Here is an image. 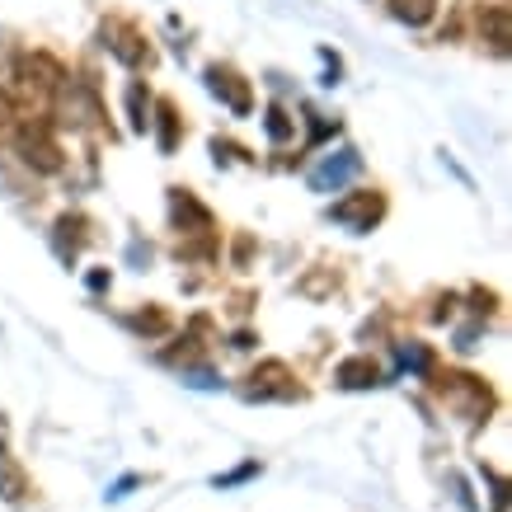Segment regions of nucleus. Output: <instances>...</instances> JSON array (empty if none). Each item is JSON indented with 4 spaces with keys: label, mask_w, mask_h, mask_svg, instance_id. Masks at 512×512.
Wrapping results in <instances>:
<instances>
[{
    "label": "nucleus",
    "mask_w": 512,
    "mask_h": 512,
    "mask_svg": "<svg viewBox=\"0 0 512 512\" xmlns=\"http://www.w3.org/2000/svg\"><path fill=\"white\" fill-rule=\"evenodd\" d=\"M15 151H19V160L29 165V170H38V174H57L62 170V146L52 141V132H47V123H24L15 132Z\"/></svg>",
    "instance_id": "obj_1"
},
{
    "label": "nucleus",
    "mask_w": 512,
    "mask_h": 512,
    "mask_svg": "<svg viewBox=\"0 0 512 512\" xmlns=\"http://www.w3.org/2000/svg\"><path fill=\"white\" fill-rule=\"evenodd\" d=\"M442 395H447L451 409L470 423H480L484 414H489V404H494V395H489V386H484L480 376H461V372L442 376Z\"/></svg>",
    "instance_id": "obj_2"
},
{
    "label": "nucleus",
    "mask_w": 512,
    "mask_h": 512,
    "mask_svg": "<svg viewBox=\"0 0 512 512\" xmlns=\"http://www.w3.org/2000/svg\"><path fill=\"white\" fill-rule=\"evenodd\" d=\"M62 80H66L62 66L52 62L47 52H33V57H24V62H19V90L29 94L38 109H47V104H52V94H57V85H62Z\"/></svg>",
    "instance_id": "obj_3"
},
{
    "label": "nucleus",
    "mask_w": 512,
    "mask_h": 512,
    "mask_svg": "<svg viewBox=\"0 0 512 512\" xmlns=\"http://www.w3.org/2000/svg\"><path fill=\"white\" fill-rule=\"evenodd\" d=\"M329 217L339 221V226H348V231H372L376 221L386 217V198L376 193V188H362V193H353V198H343L329 207Z\"/></svg>",
    "instance_id": "obj_4"
},
{
    "label": "nucleus",
    "mask_w": 512,
    "mask_h": 512,
    "mask_svg": "<svg viewBox=\"0 0 512 512\" xmlns=\"http://www.w3.org/2000/svg\"><path fill=\"white\" fill-rule=\"evenodd\" d=\"M357 170H362V156L343 146V151L325 156V160H320V165L311 170V188H315V193H339V188L348 184V179H353Z\"/></svg>",
    "instance_id": "obj_5"
},
{
    "label": "nucleus",
    "mask_w": 512,
    "mask_h": 512,
    "mask_svg": "<svg viewBox=\"0 0 512 512\" xmlns=\"http://www.w3.org/2000/svg\"><path fill=\"white\" fill-rule=\"evenodd\" d=\"M245 400H292L296 395V381L287 376V367L282 362H264L259 372L245 376Z\"/></svg>",
    "instance_id": "obj_6"
},
{
    "label": "nucleus",
    "mask_w": 512,
    "mask_h": 512,
    "mask_svg": "<svg viewBox=\"0 0 512 512\" xmlns=\"http://www.w3.org/2000/svg\"><path fill=\"white\" fill-rule=\"evenodd\" d=\"M57 94H62L66 123H76V127H94L99 118H104V109H99V99L90 94V85H80V80H62V85H57Z\"/></svg>",
    "instance_id": "obj_7"
},
{
    "label": "nucleus",
    "mask_w": 512,
    "mask_h": 512,
    "mask_svg": "<svg viewBox=\"0 0 512 512\" xmlns=\"http://www.w3.org/2000/svg\"><path fill=\"white\" fill-rule=\"evenodd\" d=\"M170 212H174V226H193V235H207L212 231V217H207V207H202L198 198H193V193H188V188H174L170 193Z\"/></svg>",
    "instance_id": "obj_8"
},
{
    "label": "nucleus",
    "mask_w": 512,
    "mask_h": 512,
    "mask_svg": "<svg viewBox=\"0 0 512 512\" xmlns=\"http://www.w3.org/2000/svg\"><path fill=\"white\" fill-rule=\"evenodd\" d=\"M207 85H212V94H217V99H226V104H231V113H249V104H254V99H249V85L235 76V71L212 66V71H207Z\"/></svg>",
    "instance_id": "obj_9"
},
{
    "label": "nucleus",
    "mask_w": 512,
    "mask_h": 512,
    "mask_svg": "<svg viewBox=\"0 0 512 512\" xmlns=\"http://www.w3.org/2000/svg\"><path fill=\"white\" fill-rule=\"evenodd\" d=\"M334 381H339L343 390H367V386H376V381H381V367H376L372 357H348V362H339Z\"/></svg>",
    "instance_id": "obj_10"
},
{
    "label": "nucleus",
    "mask_w": 512,
    "mask_h": 512,
    "mask_svg": "<svg viewBox=\"0 0 512 512\" xmlns=\"http://www.w3.org/2000/svg\"><path fill=\"white\" fill-rule=\"evenodd\" d=\"M104 38H109V47L123 57L127 66H146V62H151V47H137L141 38L132 29H123V24H109V29H104Z\"/></svg>",
    "instance_id": "obj_11"
},
{
    "label": "nucleus",
    "mask_w": 512,
    "mask_h": 512,
    "mask_svg": "<svg viewBox=\"0 0 512 512\" xmlns=\"http://www.w3.org/2000/svg\"><path fill=\"white\" fill-rule=\"evenodd\" d=\"M480 29H484V38H489V47H494L498 57L508 52V43H512V15H508V5H489L484 10V19H480Z\"/></svg>",
    "instance_id": "obj_12"
},
{
    "label": "nucleus",
    "mask_w": 512,
    "mask_h": 512,
    "mask_svg": "<svg viewBox=\"0 0 512 512\" xmlns=\"http://www.w3.org/2000/svg\"><path fill=\"white\" fill-rule=\"evenodd\" d=\"M390 15L409 24V29H423L437 15V0H390Z\"/></svg>",
    "instance_id": "obj_13"
},
{
    "label": "nucleus",
    "mask_w": 512,
    "mask_h": 512,
    "mask_svg": "<svg viewBox=\"0 0 512 512\" xmlns=\"http://www.w3.org/2000/svg\"><path fill=\"white\" fill-rule=\"evenodd\" d=\"M127 329H137L146 339H160L165 329H170V315L165 311H146V315H127Z\"/></svg>",
    "instance_id": "obj_14"
},
{
    "label": "nucleus",
    "mask_w": 512,
    "mask_h": 512,
    "mask_svg": "<svg viewBox=\"0 0 512 512\" xmlns=\"http://www.w3.org/2000/svg\"><path fill=\"white\" fill-rule=\"evenodd\" d=\"M0 494L10 498V503H15V498H24V475L10 466V451H5V447H0Z\"/></svg>",
    "instance_id": "obj_15"
},
{
    "label": "nucleus",
    "mask_w": 512,
    "mask_h": 512,
    "mask_svg": "<svg viewBox=\"0 0 512 512\" xmlns=\"http://www.w3.org/2000/svg\"><path fill=\"white\" fill-rule=\"evenodd\" d=\"M400 362L404 367H414V372H433V353H428V348H423V343H400Z\"/></svg>",
    "instance_id": "obj_16"
},
{
    "label": "nucleus",
    "mask_w": 512,
    "mask_h": 512,
    "mask_svg": "<svg viewBox=\"0 0 512 512\" xmlns=\"http://www.w3.org/2000/svg\"><path fill=\"white\" fill-rule=\"evenodd\" d=\"M174 141H179V113L174 104H160V151H174Z\"/></svg>",
    "instance_id": "obj_17"
},
{
    "label": "nucleus",
    "mask_w": 512,
    "mask_h": 512,
    "mask_svg": "<svg viewBox=\"0 0 512 512\" xmlns=\"http://www.w3.org/2000/svg\"><path fill=\"white\" fill-rule=\"evenodd\" d=\"M127 104H132V127H137V132H146V127H151V118H146V90H141V85H132V90H127Z\"/></svg>",
    "instance_id": "obj_18"
},
{
    "label": "nucleus",
    "mask_w": 512,
    "mask_h": 512,
    "mask_svg": "<svg viewBox=\"0 0 512 512\" xmlns=\"http://www.w3.org/2000/svg\"><path fill=\"white\" fill-rule=\"evenodd\" d=\"M268 137H273V141H287V137H292V123H287V113H282L278 104L268 109Z\"/></svg>",
    "instance_id": "obj_19"
},
{
    "label": "nucleus",
    "mask_w": 512,
    "mask_h": 512,
    "mask_svg": "<svg viewBox=\"0 0 512 512\" xmlns=\"http://www.w3.org/2000/svg\"><path fill=\"white\" fill-rule=\"evenodd\" d=\"M184 381L188 386H198V390H212V386H221L212 372H202V367H184Z\"/></svg>",
    "instance_id": "obj_20"
},
{
    "label": "nucleus",
    "mask_w": 512,
    "mask_h": 512,
    "mask_svg": "<svg viewBox=\"0 0 512 512\" xmlns=\"http://www.w3.org/2000/svg\"><path fill=\"white\" fill-rule=\"evenodd\" d=\"M254 470H259V466H240V470H235V475H226V480H217V484H221V489H226V484H240V480H249Z\"/></svg>",
    "instance_id": "obj_21"
}]
</instances>
